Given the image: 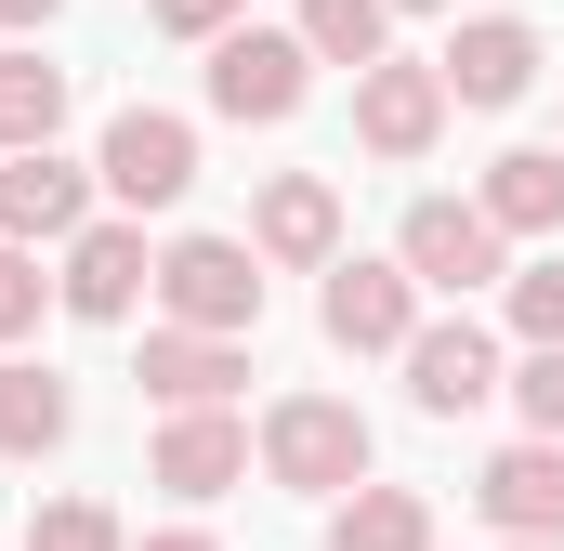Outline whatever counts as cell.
I'll return each instance as SVG.
<instances>
[{
  "label": "cell",
  "instance_id": "cell-1",
  "mask_svg": "<svg viewBox=\"0 0 564 551\" xmlns=\"http://www.w3.org/2000/svg\"><path fill=\"white\" fill-rule=\"evenodd\" d=\"M250 446H263V486H289V499H355V486H381L368 460H381V433H368V408L355 395H276V408L250 420Z\"/></svg>",
  "mask_w": 564,
  "mask_h": 551
},
{
  "label": "cell",
  "instance_id": "cell-2",
  "mask_svg": "<svg viewBox=\"0 0 564 551\" xmlns=\"http://www.w3.org/2000/svg\"><path fill=\"white\" fill-rule=\"evenodd\" d=\"M158 328L250 342V328H263V250H250V237H171V250H158Z\"/></svg>",
  "mask_w": 564,
  "mask_h": 551
},
{
  "label": "cell",
  "instance_id": "cell-3",
  "mask_svg": "<svg viewBox=\"0 0 564 551\" xmlns=\"http://www.w3.org/2000/svg\"><path fill=\"white\" fill-rule=\"evenodd\" d=\"M93 184H106V210H119V224L184 210V197H197V119H171V106H119L106 144H93Z\"/></svg>",
  "mask_w": 564,
  "mask_h": 551
},
{
  "label": "cell",
  "instance_id": "cell-4",
  "mask_svg": "<svg viewBox=\"0 0 564 551\" xmlns=\"http://www.w3.org/2000/svg\"><path fill=\"white\" fill-rule=\"evenodd\" d=\"M315 328H328L341 355H408V342H421V276L394 263V250H381V263H368V250H341L328 289H315Z\"/></svg>",
  "mask_w": 564,
  "mask_h": 551
},
{
  "label": "cell",
  "instance_id": "cell-5",
  "mask_svg": "<svg viewBox=\"0 0 564 551\" xmlns=\"http://www.w3.org/2000/svg\"><path fill=\"white\" fill-rule=\"evenodd\" d=\"M302 93H315V53H302L289 26H237V40H210V119L276 132V119H302Z\"/></svg>",
  "mask_w": 564,
  "mask_h": 551
},
{
  "label": "cell",
  "instance_id": "cell-6",
  "mask_svg": "<svg viewBox=\"0 0 564 551\" xmlns=\"http://www.w3.org/2000/svg\"><path fill=\"white\" fill-rule=\"evenodd\" d=\"M539 66H552V40H539L525 13H473V26H446V53H433L446 106H473V119L525 106V93H539Z\"/></svg>",
  "mask_w": 564,
  "mask_h": 551
},
{
  "label": "cell",
  "instance_id": "cell-7",
  "mask_svg": "<svg viewBox=\"0 0 564 551\" xmlns=\"http://www.w3.org/2000/svg\"><path fill=\"white\" fill-rule=\"evenodd\" d=\"M394 263L421 276V289H446V302H459V289H499V276H512V237H499L473 197H408Z\"/></svg>",
  "mask_w": 564,
  "mask_h": 551
},
{
  "label": "cell",
  "instance_id": "cell-8",
  "mask_svg": "<svg viewBox=\"0 0 564 551\" xmlns=\"http://www.w3.org/2000/svg\"><path fill=\"white\" fill-rule=\"evenodd\" d=\"M93 197H106V184H93V158H66V144L0 158V250H66L79 224H106Z\"/></svg>",
  "mask_w": 564,
  "mask_h": 551
},
{
  "label": "cell",
  "instance_id": "cell-9",
  "mask_svg": "<svg viewBox=\"0 0 564 551\" xmlns=\"http://www.w3.org/2000/svg\"><path fill=\"white\" fill-rule=\"evenodd\" d=\"M394 368H408V408L421 420H473L512 381V368H499V328H473V315H421V342H408Z\"/></svg>",
  "mask_w": 564,
  "mask_h": 551
},
{
  "label": "cell",
  "instance_id": "cell-10",
  "mask_svg": "<svg viewBox=\"0 0 564 551\" xmlns=\"http://www.w3.org/2000/svg\"><path fill=\"white\" fill-rule=\"evenodd\" d=\"M144 289H158V250H144V224H119V210H106V224H79V237H66V263H53V302H66L79 328H119Z\"/></svg>",
  "mask_w": 564,
  "mask_h": 551
},
{
  "label": "cell",
  "instance_id": "cell-11",
  "mask_svg": "<svg viewBox=\"0 0 564 551\" xmlns=\"http://www.w3.org/2000/svg\"><path fill=\"white\" fill-rule=\"evenodd\" d=\"M446 119H459V106H446V79H433V66H408V53H381V66L355 79V144H368V158H394V171H408V158H433V144H446Z\"/></svg>",
  "mask_w": 564,
  "mask_h": 551
},
{
  "label": "cell",
  "instance_id": "cell-12",
  "mask_svg": "<svg viewBox=\"0 0 564 551\" xmlns=\"http://www.w3.org/2000/svg\"><path fill=\"white\" fill-rule=\"evenodd\" d=\"M250 250L289 276H328L341 263V184L328 171H263V197H250Z\"/></svg>",
  "mask_w": 564,
  "mask_h": 551
},
{
  "label": "cell",
  "instance_id": "cell-13",
  "mask_svg": "<svg viewBox=\"0 0 564 551\" xmlns=\"http://www.w3.org/2000/svg\"><path fill=\"white\" fill-rule=\"evenodd\" d=\"M250 420L237 408H184V420H158V446H144V473L171 486V499H224V486H250Z\"/></svg>",
  "mask_w": 564,
  "mask_h": 551
},
{
  "label": "cell",
  "instance_id": "cell-14",
  "mask_svg": "<svg viewBox=\"0 0 564 551\" xmlns=\"http://www.w3.org/2000/svg\"><path fill=\"white\" fill-rule=\"evenodd\" d=\"M473 512L499 526V551H512V539H564V446H539V433L499 446V460L473 473Z\"/></svg>",
  "mask_w": 564,
  "mask_h": 551
},
{
  "label": "cell",
  "instance_id": "cell-15",
  "mask_svg": "<svg viewBox=\"0 0 564 551\" xmlns=\"http://www.w3.org/2000/svg\"><path fill=\"white\" fill-rule=\"evenodd\" d=\"M158 408H237V381H250V342H197V328H144V368H132Z\"/></svg>",
  "mask_w": 564,
  "mask_h": 551
},
{
  "label": "cell",
  "instance_id": "cell-16",
  "mask_svg": "<svg viewBox=\"0 0 564 551\" xmlns=\"http://www.w3.org/2000/svg\"><path fill=\"white\" fill-rule=\"evenodd\" d=\"M473 210H486L499 237H564V144H512V158H486Z\"/></svg>",
  "mask_w": 564,
  "mask_h": 551
},
{
  "label": "cell",
  "instance_id": "cell-17",
  "mask_svg": "<svg viewBox=\"0 0 564 551\" xmlns=\"http://www.w3.org/2000/svg\"><path fill=\"white\" fill-rule=\"evenodd\" d=\"M66 132V66L40 40H0V158H40Z\"/></svg>",
  "mask_w": 564,
  "mask_h": 551
},
{
  "label": "cell",
  "instance_id": "cell-18",
  "mask_svg": "<svg viewBox=\"0 0 564 551\" xmlns=\"http://www.w3.org/2000/svg\"><path fill=\"white\" fill-rule=\"evenodd\" d=\"M66 433H79V395L40 355H0V460H53Z\"/></svg>",
  "mask_w": 564,
  "mask_h": 551
},
{
  "label": "cell",
  "instance_id": "cell-19",
  "mask_svg": "<svg viewBox=\"0 0 564 551\" xmlns=\"http://www.w3.org/2000/svg\"><path fill=\"white\" fill-rule=\"evenodd\" d=\"M328 551H433V499L421 486H355L328 512Z\"/></svg>",
  "mask_w": 564,
  "mask_h": 551
},
{
  "label": "cell",
  "instance_id": "cell-20",
  "mask_svg": "<svg viewBox=\"0 0 564 551\" xmlns=\"http://www.w3.org/2000/svg\"><path fill=\"white\" fill-rule=\"evenodd\" d=\"M289 40H302L315 66H355V79H368V66L394 53V0H302V26H289Z\"/></svg>",
  "mask_w": 564,
  "mask_h": 551
},
{
  "label": "cell",
  "instance_id": "cell-21",
  "mask_svg": "<svg viewBox=\"0 0 564 551\" xmlns=\"http://www.w3.org/2000/svg\"><path fill=\"white\" fill-rule=\"evenodd\" d=\"M499 315H512V342H525V355H552V342H564V250H539V263L499 276Z\"/></svg>",
  "mask_w": 564,
  "mask_h": 551
},
{
  "label": "cell",
  "instance_id": "cell-22",
  "mask_svg": "<svg viewBox=\"0 0 564 551\" xmlns=\"http://www.w3.org/2000/svg\"><path fill=\"white\" fill-rule=\"evenodd\" d=\"M26 551H132V526H119L106 499H40V526H26Z\"/></svg>",
  "mask_w": 564,
  "mask_h": 551
},
{
  "label": "cell",
  "instance_id": "cell-23",
  "mask_svg": "<svg viewBox=\"0 0 564 551\" xmlns=\"http://www.w3.org/2000/svg\"><path fill=\"white\" fill-rule=\"evenodd\" d=\"M499 395L525 408V433H539V446H564V342H552V355H525V368H512Z\"/></svg>",
  "mask_w": 564,
  "mask_h": 551
},
{
  "label": "cell",
  "instance_id": "cell-24",
  "mask_svg": "<svg viewBox=\"0 0 564 551\" xmlns=\"http://www.w3.org/2000/svg\"><path fill=\"white\" fill-rule=\"evenodd\" d=\"M40 302H53L40 250H0V342H26V328H40Z\"/></svg>",
  "mask_w": 564,
  "mask_h": 551
},
{
  "label": "cell",
  "instance_id": "cell-25",
  "mask_svg": "<svg viewBox=\"0 0 564 551\" xmlns=\"http://www.w3.org/2000/svg\"><path fill=\"white\" fill-rule=\"evenodd\" d=\"M144 13H158L171 40H197V53H210V40H237V13H250V0H144Z\"/></svg>",
  "mask_w": 564,
  "mask_h": 551
},
{
  "label": "cell",
  "instance_id": "cell-26",
  "mask_svg": "<svg viewBox=\"0 0 564 551\" xmlns=\"http://www.w3.org/2000/svg\"><path fill=\"white\" fill-rule=\"evenodd\" d=\"M53 13H66V0H0V40H40Z\"/></svg>",
  "mask_w": 564,
  "mask_h": 551
},
{
  "label": "cell",
  "instance_id": "cell-27",
  "mask_svg": "<svg viewBox=\"0 0 564 551\" xmlns=\"http://www.w3.org/2000/svg\"><path fill=\"white\" fill-rule=\"evenodd\" d=\"M132 551H224L210 526H158V539H132Z\"/></svg>",
  "mask_w": 564,
  "mask_h": 551
},
{
  "label": "cell",
  "instance_id": "cell-28",
  "mask_svg": "<svg viewBox=\"0 0 564 551\" xmlns=\"http://www.w3.org/2000/svg\"><path fill=\"white\" fill-rule=\"evenodd\" d=\"M394 13H446V0H394Z\"/></svg>",
  "mask_w": 564,
  "mask_h": 551
},
{
  "label": "cell",
  "instance_id": "cell-29",
  "mask_svg": "<svg viewBox=\"0 0 564 551\" xmlns=\"http://www.w3.org/2000/svg\"><path fill=\"white\" fill-rule=\"evenodd\" d=\"M512 551H564V539H512Z\"/></svg>",
  "mask_w": 564,
  "mask_h": 551
}]
</instances>
